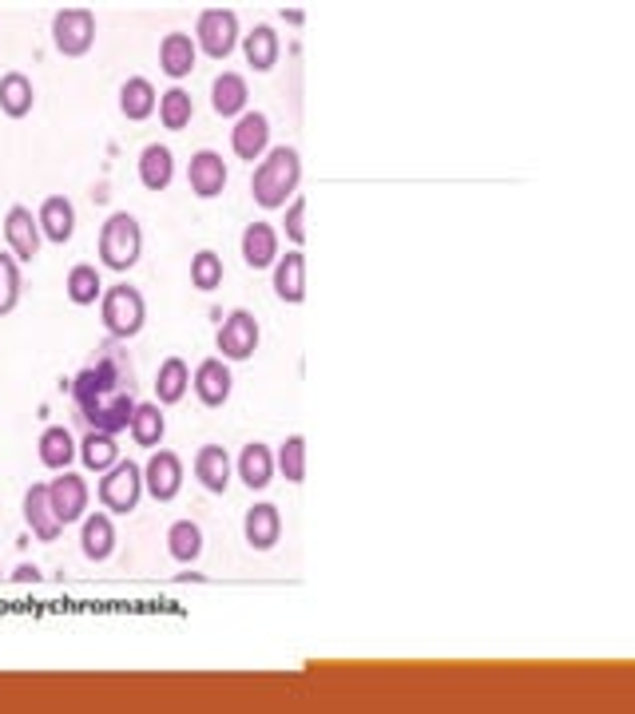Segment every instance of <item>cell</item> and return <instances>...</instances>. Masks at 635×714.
<instances>
[{
    "label": "cell",
    "instance_id": "16",
    "mask_svg": "<svg viewBox=\"0 0 635 714\" xmlns=\"http://www.w3.org/2000/svg\"><path fill=\"white\" fill-rule=\"evenodd\" d=\"M243 536H246V544H251L254 551L279 548V540H282V516H279V505H271V500H258V505L246 508V516H243Z\"/></svg>",
    "mask_w": 635,
    "mask_h": 714
},
{
    "label": "cell",
    "instance_id": "31",
    "mask_svg": "<svg viewBox=\"0 0 635 714\" xmlns=\"http://www.w3.org/2000/svg\"><path fill=\"white\" fill-rule=\"evenodd\" d=\"M190 389V365L183 358H167L155 373V401L159 405H179Z\"/></svg>",
    "mask_w": 635,
    "mask_h": 714
},
{
    "label": "cell",
    "instance_id": "13",
    "mask_svg": "<svg viewBox=\"0 0 635 714\" xmlns=\"http://www.w3.org/2000/svg\"><path fill=\"white\" fill-rule=\"evenodd\" d=\"M4 238H9V251H12V258H17V263H32V258L40 254L45 235H40L37 215H32L25 203L9 207V215H4Z\"/></svg>",
    "mask_w": 635,
    "mask_h": 714
},
{
    "label": "cell",
    "instance_id": "30",
    "mask_svg": "<svg viewBox=\"0 0 635 714\" xmlns=\"http://www.w3.org/2000/svg\"><path fill=\"white\" fill-rule=\"evenodd\" d=\"M37 104V88L25 72H4L0 76V111L9 119H25Z\"/></svg>",
    "mask_w": 635,
    "mask_h": 714
},
{
    "label": "cell",
    "instance_id": "15",
    "mask_svg": "<svg viewBox=\"0 0 635 714\" xmlns=\"http://www.w3.org/2000/svg\"><path fill=\"white\" fill-rule=\"evenodd\" d=\"M190 472H195V480H199L203 489L223 497V492L231 489V477H235V461H231V452L223 449V444H203V449L195 452Z\"/></svg>",
    "mask_w": 635,
    "mask_h": 714
},
{
    "label": "cell",
    "instance_id": "18",
    "mask_svg": "<svg viewBox=\"0 0 635 714\" xmlns=\"http://www.w3.org/2000/svg\"><path fill=\"white\" fill-rule=\"evenodd\" d=\"M271 271H274L271 274L274 294H279L286 306H302V302H306V254L286 251Z\"/></svg>",
    "mask_w": 635,
    "mask_h": 714
},
{
    "label": "cell",
    "instance_id": "6",
    "mask_svg": "<svg viewBox=\"0 0 635 714\" xmlns=\"http://www.w3.org/2000/svg\"><path fill=\"white\" fill-rule=\"evenodd\" d=\"M258 342H263V326H258V317H254L251 310H231L215 334L223 362H251Z\"/></svg>",
    "mask_w": 635,
    "mask_h": 714
},
{
    "label": "cell",
    "instance_id": "26",
    "mask_svg": "<svg viewBox=\"0 0 635 714\" xmlns=\"http://www.w3.org/2000/svg\"><path fill=\"white\" fill-rule=\"evenodd\" d=\"M139 183H144L152 195H159V190L172 187L175 179V155L167 144H147L144 151H139Z\"/></svg>",
    "mask_w": 635,
    "mask_h": 714
},
{
    "label": "cell",
    "instance_id": "25",
    "mask_svg": "<svg viewBox=\"0 0 635 714\" xmlns=\"http://www.w3.org/2000/svg\"><path fill=\"white\" fill-rule=\"evenodd\" d=\"M238 45H243V56L254 72H274V68H279L282 40H279V32H274V25H254Z\"/></svg>",
    "mask_w": 635,
    "mask_h": 714
},
{
    "label": "cell",
    "instance_id": "35",
    "mask_svg": "<svg viewBox=\"0 0 635 714\" xmlns=\"http://www.w3.org/2000/svg\"><path fill=\"white\" fill-rule=\"evenodd\" d=\"M159 124L167 127V131H183V127H190V119H195V100H190L187 88H167L164 96H159Z\"/></svg>",
    "mask_w": 635,
    "mask_h": 714
},
{
    "label": "cell",
    "instance_id": "19",
    "mask_svg": "<svg viewBox=\"0 0 635 714\" xmlns=\"http://www.w3.org/2000/svg\"><path fill=\"white\" fill-rule=\"evenodd\" d=\"M235 472L251 492H263L274 480V472H279L274 469V449L266 441H246L235 461Z\"/></svg>",
    "mask_w": 635,
    "mask_h": 714
},
{
    "label": "cell",
    "instance_id": "36",
    "mask_svg": "<svg viewBox=\"0 0 635 714\" xmlns=\"http://www.w3.org/2000/svg\"><path fill=\"white\" fill-rule=\"evenodd\" d=\"M274 469L291 480V485H302V480H306V437L302 433L286 437V441L274 449Z\"/></svg>",
    "mask_w": 635,
    "mask_h": 714
},
{
    "label": "cell",
    "instance_id": "20",
    "mask_svg": "<svg viewBox=\"0 0 635 714\" xmlns=\"http://www.w3.org/2000/svg\"><path fill=\"white\" fill-rule=\"evenodd\" d=\"M238 251H243V263L251 266V271H271V266L279 263V226L251 223L243 231Z\"/></svg>",
    "mask_w": 635,
    "mask_h": 714
},
{
    "label": "cell",
    "instance_id": "29",
    "mask_svg": "<svg viewBox=\"0 0 635 714\" xmlns=\"http://www.w3.org/2000/svg\"><path fill=\"white\" fill-rule=\"evenodd\" d=\"M37 452H40V464L45 469H52V472H63L68 464L80 457L76 452V437H72V429H63V426H48L45 433H40V441H37Z\"/></svg>",
    "mask_w": 635,
    "mask_h": 714
},
{
    "label": "cell",
    "instance_id": "9",
    "mask_svg": "<svg viewBox=\"0 0 635 714\" xmlns=\"http://www.w3.org/2000/svg\"><path fill=\"white\" fill-rule=\"evenodd\" d=\"M48 500H52L56 520L68 528V525H76V520H84V516H88L91 489H88V480H84L80 472L63 469V472H56V480H48Z\"/></svg>",
    "mask_w": 635,
    "mask_h": 714
},
{
    "label": "cell",
    "instance_id": "28",
    "mask_svg": "<svg viewBox=\"0 0 635 714\" xmlns=\"http://www.w3.org/2000/svg\"><path fill=\"white\" fill-rule=\"evenodd\" d=\"M155 108H159V96H155V84L147 80V76L124 80V88H119V111H124V119L144 124V119L155 116Z\"/></svg>",
    "mask_w": 635,
    "mask_h": 714
},
{
    "label": "cell",
    "instance_id": "37",
    "mask_svg": "<svg viewBox=\"0 0 635 714\" xmlns=\"http://www.w3.org/2000/svg\"><path fill=\"white\" fill-rule=\"evenodd\" d=\"M190 286L211 294L223 286V258L215 251H195L190 254Z\"/></svg>",
    "mask_w": 635,
    "mask_h": 714
},
{
    "label": "cell",
    "instance_id": "3",
    "mask_svg": "<svg viewBox=\"0 0 635 714\" xmlns=\"http://www.w3.org/2000/svg\"><path fill=\"white\" fill-rule=\"evenodd\" d=\"M144 254V231H139V218L127 215V211H116V215L104 218L100 226V263L108 271L124 274L139 263Z\"/></svg>",
    "mask_w": 635,
    "mask_h": 714
},
{
    "label": "cell",
    "instance_id": "40",
    "mask_svg": "<svg viewBox=\"0 0 635 714\" xmlns=\"http://www.w3.org/2000/svg\"><path fill=\"white\" fill-rule=\"evenodd\" d=\"M45 579V571L37 568V564H20L17 571H12V584H40Z\"/></svg>",
    "mask_w": 635,
    "mask_h": 714
},
{
    "label": "cell",
    "instance_id": "2",
    "mask_svg": "<svg viewBox=\"0 0 635 714\" xmlns=\"http://www.w3.org/2000/svg\"><path fill=\"white\" fill-rule=\"evenodd\" d=\"M302 183V155L299 147H271V151L254 164L251 175V195L263 211H282L299 195Z\"/></svg>",
    "mask_w": 635,
    "mask_h": 714
},
{
    "label": "cell",
    "instance_id": "22",
    "mask_svg": "<svg viewBox=\"0 0 635 714\" xmlns=\"http://www.w3.org/2000/svg\"><path fill=\"white\" fill-rule=\"evenodd\" d=\"M251 104V84L243 80L238 72H218L215 84H211V108H215L218 119H238Z\"/></svg>",
    "mask_w": 635,
    "mask_h": 714
},
{
    "label": "cell",
    "instance_id": "12",
    "mask_svg": "<svg viewBox=\"0 0 635 714\" xmlns=\"http://www.w3.org/2000/svg\"><path fill=\"white\" fill-rule=\"evenodd\" d=\"M231 151L243 164H258L271 151V119H266V111H243L235 119V127H231Z\"/></svg>",
    "mask_w": 635,
    "mask_h": 714
},
{
    "label": "cell",
    "instance_id": "39",
    "mask_svg": "<svg viewBox=\"0 0 635 714\" xmlns=\"http://www.w3.org/2000/svg\"><path fill=\"white\" fill-rule=\"evenodd\" d=\"M282 211H286L282 231H286V238H291L294 246H302L306 243V199H291Z\"/></svg>",
    "mask_w": 635,
    "mask_h": 714
},
{
    "label": "cell",
    "instance_id": "17",
    "mask_svg": "<svg viewBox=\"0 0 635 714\" xmlns=\"http://www.w3.org/2000/svg\"><path fill=\"white\" fill-rule=\"evenodd\" d=\"M25 525L32 528V536H37L40 544H56L63 532V525L56 520L52 512V500H48V485H28L25 489Z\"/></svg>",
    "mask_w": 635,
    "mask_h": 714
},
{
    "label": "cell",
    "instance_id": "34",
    "mask_svg": "<svg viewBox=\"0 0 635 714\" xmlns=\"http://www.w3.org/2000/svg\"><path fill=\"white\" fill-rule=\"evenodd\" d=\"M203 548H207V540H203V528L195 525V520H175V525L167 528V551H172V560L195 564L203 556Z\"/></svg>",
    "mask_w": 635,
    "mask_h": 714
},
{
    "label": "cell",
    "instance_id": "4",
    "mask_svg": "<svg viewBox=\"0 0 635 714\" xmlns=\"http://www.w3.org/2000/svg\"><path fill=\"white\" fill-rule=\"evenodd\" d=\"M100 317H104V326H108V334L116 338V342H127V338H136L139 330H144V322H147V302H144V294H139V290L131 286V282H116L111 290H104Z\"/></svg>",
    "mask_w": 635,
    "mask_h": 714
},
{
    "label": "cell",
    "instance_id": "24",
    "mask_svg": "<svg viewBox=\"0 0 635 714\" xmlns=\"http://www.w3.org/2000/svg\"><path fill=\"white\" fill-rule=\"evenodd\" d=\"M195 60H199V48H195V40H190L187 32H167V37L159 40V72H164L167 80L190 76L195 72Z\"/></svg>",
    "mask_w": 635,
    "mask_h": 714
},
{
    "label": "cell",
    "instance_id": "33",
    "mask_svg": "<svg viewBox=\"0 0 635 714\" xmlns=\"http://www.w3.org/2000/svg\"><path fill=\"white\" fill-rule=\"evenodd\" d=\"M76 452H80L84 469L91 472H108L111 464L119 461V444L111 433H96V429H88L84 433V441H76Z\"/></svg>",
    "mask_w": 635,
    "mask_h": 714
},
{
    "label": "cell",
    "instance_id": "5",
    "mask_svg": "<svg viewBox=\"0 0 635 714\" xmlns=\"http://www.w3.org/2000/svg\"><path fill=\"white\" fill-rule=\"evenodd\" d=\"M96 497H100L104 512H111V516L136 512L139 500H144V464H136L131 457H127V461L119 457L108 472H100Z\"/></svg>",
    "mask_w": 635,
    "mask_h": 714
},
{
    "label": "cell",
    "instance_id": "21",
    "mask_svg": "<svg viewBox=\"0 0 635 714\" xmlns=\"http://www.w3.org/2000/svg\"><path fill=\"white\" fill-rule=\"evenodd\" d=\"M37 223H40V235H45L48 243H56V246L72 243V235H76L72 199H63V195H48V199L40 203V211H37Z\"/></svg>",
    "mask_w": 635,
    "mask_h": 714
},
{
    "label": "cell",
    "instance_id": "23",
    "mask_svg": "<svg viewBox=\"0 0 635 714\" xmlns=\"http://www.w3.org/2000/svg\"><path fill=\"white\" fill-rule=\"evenodd\" d=\"M80 548H84V560H91V564L111 560V551H116V525H111L108 512L84 516L80 520Z\"/></svg>",
    "mask_w": 635,
    "mask_h": 714
},
{
    "label": "cell",
    "instance_id": "38",
    "mask_svg": "<svg viewBox=\"0 0 635 714\" xmlns=\"http://www.w3.org/2000/svg\"><path fill=\"white\" fill-rule=\"evenodd\" d=\"M20 290H25L20 263L12 254H0V317H9L20 306Z\"/></svg>",
    "mask_w": 635,
    "mask_h": 714
},
{
    "label": "cell",
    "instance_id": "11",
    "mask_svg": "<svg viewBox=\"0 0 635 714\" xmlns=\"http://www.w3.org/2000/svg\"><path fill=\"white\" fill-rule=\"evenodd\" d=\"M190 389H195V398L199 405L207 409H223L231 401V389H235V373L223 358H203L190 373Z\"/></svg>",
    "mask_w": 635,
    "mask_h": 714
},
{
    "label": "cell",
    "instance_id": "32",
    "mask_svg": "<svg viewBox=\"0 0 635 714\" xmlns=\"http://www.w3.org/2000/svg\"><path fill=\"white\" fill-rule=\"evenodd\" d=\"M63 294H68L72 306H96V302L104 299L100 271H96L91 263H76L72 271H68V278H63Z\"/></svg>",
    "mask_w": 635,
    "mask_h": 714
},
{
    "label": "cell",
    "instance_id": "10",
    "mask_svg": "<svg viewBox=\"0 0 635 714\" xmlns=\"http://www.w3.org/2000/svg\"><path fill=\"white\" fill-rule=\"evenodd\" d=\"M144 492L159 505H172L183 492V457L179 452H152L144 464Z\"/></svg>",
    "mask_w": 635,
    "mask_h": 714
},
{
    "label": "cell",
    "instance_id": "14",
    "mask_svg": "<svg viewBox=\"0 0 635 714\" xmlns=\"http://www.w3.org/2000/svg\"><path fill=\"white\" fill-rule=\"evenodd\" d=\"M227 164H223V155L203 147V151L190 155V167H187V183L195 190V199H218L223 190H227Z\"/></svg>",
    "mask_w": 635,
    "mask_h": 714
},
{
    "label": "cell",
    "instance_id": "27",
    "mask_svg": "<svg viewBox=\"0 0 635 714\" xmlns=\"http://www.w3.org/2000/svg\"><path fill=\"white\" fill-rule=\"evenodd\" d=\"M127 433L139 449H159L167 437V417H164V405L159 401H139L131 421H127Z\"/></svg>",
    "mask_w": 635,
    "mask_h": 714
},
{
    "label": "cell",
    "instance_id": "8",
    "mask_svg": "<svg viewBox=\"0 0 635 714\" xmlns=\"http://www.w3.org/2000/svg\"><path fill=\"white\" fill-rule=\"evenodd\" d=\"M52 45L68 60H80L96 45V12L91 9H60L52 17Z\"/></svg>",
    "mask_w": 635,
    "mask_h": 714
},
{
    "label": "cell",
    "instance_id": "1",
    "mask_svg": "<svg viewBox=\"0 0 635 714\" xmlns=\"http://www.w3.org/2000/svg\"><path fill=\"white\" fill-rule=\"evenodd\" d=\"M139 373L131 353L124 342L108 338L91 350V358L84 362V370L72 378L68 393H72V409L80 417L84 429H96V433H127V421L136 413L139 398Z\"/></svg>",
    "mask_w": 635,
    "mask_h": 714
},
{
    "label": "cell",
    "instance_id": "7",
    "mask_svg": "<svg viewBox=\"0 0 635 714\" xmlns=\"http://www.w3.org/2000/svg\"><path fill=\"white\" fill-rule=\"evenodd\" d=\"M243 32H238V17L231 9H203L195 20V48L207 52L211 60H227L238 48Z\"/></svg>",
    "mask_w": 635,
    "mask_h": 714
}]
</instances>
